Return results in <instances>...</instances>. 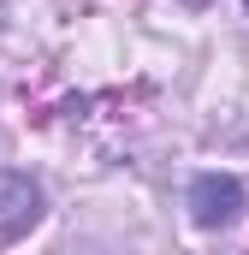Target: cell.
Wrapping results in <instances>:
<instances>
[{
    "label": "cell",
    "instance_id": "cell-1",
    "mask_svg": "<svg viewBox=\"0 0 249 255\" xmlns=\"http://www.w3.org/2000/svg\"><path fill=\"white\" fill-rule=\"evenodd\" d=\"M238 208H244V184L226 172H202L190 184V220L196 226H226V220H238Z\"/></svg>",
    "mask_w": 249,
    "mask_h": 255
},
{
    "label": "cell",
    "instance_id": "cell-2",
    "mask_svg": "<svg viewBox=\"0 0 249 255\" xmlns=\"http://www.w3.org/2000/svg\"><path fill=\"white\" fill-rule=\"evenodd\" d=\"M36 214H42L36 184H30V178H18V172H0V244L24 238V232L36 226Z\"/></svg>",
    "mask_w": 249,
    "mask_h": 255
}]
</instances>
